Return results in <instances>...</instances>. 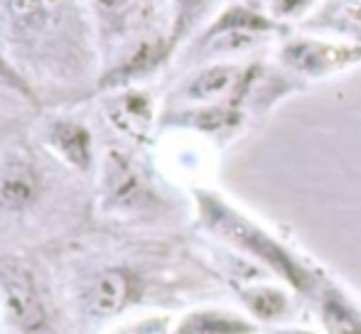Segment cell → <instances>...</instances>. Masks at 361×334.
<instances>
[{"label":"cell","mask_w":361,"mask_h":334,"mask_svg":"<svg viewBox=\"0 0 361 334\" xmlns=\"http://www.w3.org/2000/svg\"><path fill=\"white\" fill-rule=\"evenodd\" d=\"M0 18L10 35H76L79 0H0Z\"/></svg>","instance_id":"3957f363"},{"label":"cell","mask_w":361,"mask_h":334,"mask_svg":"<svg viewBox=\"0 0 361 334\" xmlns=\"http://www.w3.org/2000/svg\"><path fill=\"white\" fill-rule=\"evenodd\" d=\"M106 185L118 204H138L145 194V187L135 167L128 163L121 153H111L109 163H106Z\"/></svg>","instance_id":"9c48e42d"},{"label":"cell","mask_w":361,"mask_h":334,"mask_svg":"<svg viewBox=\"0 0 361 334\" xmlns=\"http://www.w3.org/2000/svg\"><path fill=\"white\" fill-rule=\"evenodd\" d=\"M5 295H8V307L13 320L25 332H35L44 325V307L39 300V292L35 287V280L25 268H8L3 271Z\"/></svg>","instance_id":"8992f818"},{"label":"cell","mask_w":361,"mask_h":334,"mask_svg":"<svg viewBox=\"0 0 361 334\" xmlns=\"http://www.w3.org/2000/svg\"><path fill=\"white\" fill-rule=\"evenodd\" d=\"M251 3H253V0H251Z\"/></svg>","instance_id":"9a60e30c"},{"label":"cell","mask_w":361,"mask_h":334,"mask_svg":"<svg viewBox=\"0 0 361 334\" xmlns=\"http://www.w3.org/2000/svg\"><path fill=\"white\" fill-rule=\"evenodd\" d=\"M248 72H251V67H241V64H209L187 79L182 94H185V99L197 101V104H212V101H219L233 91L243 89L248 82Z\"/></svg>","instance_id":"5b68a950"},{"label":"cell","mask_w":361,"mask_h":334,"mask_svg":"<svg viewBox=\"0 0 361 334\" xmlns=\"http://www.w3.org/2000/svg\"><path fill=\"white\" fill-rule=\"evenodd\" d=\"M281 62L293 74L305 79H324L361 62V42L327 37H290L281 47Z\"/></svg>","instance_id":"7a4b0ae2"},{"label":"cell","mask_w":361,"mask_h":334,"mask_svg":"<svg viewBox=\"0 0 361 334\" xmlns=\"http://www.w3.org/2000/svg\"><path fill=\"white\" fill-rule=\"evenodd\" d=\"M276 35H288V25L278 23L266 13V8H258L251 0H238L212 18L202 32L200 44L212 54H233L256 47L258 42Z\"/></svg>","instance_id":"6da1fadb"},{"label":"cell","mask_w":361,"mask_h":334,"mask_svg":"<svg viewBox=\"0 0 361 334\" xmlns=\"http://www.w3.org/2000/svg\"><path fill=\"white\" fill-rule=\"evenodd\" d=\"M319 0H266V13L276 18L278 23L288 25L290 20L302 18L307 10H312Z\"/></svg>","instance_id":"4fadbf2b"},{"label":"cell","mask_w":361,"mask_h":334,"mask_svg":"<svg viewBox=\"0 0 361 334\" xmlns=\"http://www.w3.org/2000/svg\"><path fill=\"white\" fill-rule=\"evenodd\" d=\"M39 192L37 172L20 158L0 160V206L10 211L27 209Z\"/></svg>","instance_id":"52a82bcc"},{"label":"cell","mask_w":361,"mask_h":334,"mask_svg":"<svg viewBox=\"0 0 361 334\" xmlns=\"http://www.w3.org/2000/svg\"><path fill=\"white\" fill-rule=\"evenodd\" d=\"M324 3L327 5L319 13V27L361 42V0H324Z\"/></svg>","instance_id":"8fae6325"},{"label":"cell","mask_w":361,"mask_h":334,"mask_svg":"<svg viewBox=\"0 0 361 334\" xmlns=\"http://www.w3.org/2000/svg\"><path fill=\"white\" fill-rule=\"evenodd\" d=\"M219 0H172V27L170 37H167V47L170 52L187 39L190 35H195L202 25L212 23Z\"/></svg>","instance_id":"ba28073f"},{"label":"cell","mask_w":361,"mask_h":334,"mask_svg":"<svg viewBox=\"0 0 361 334\" xmlns=\"http://www.w3.org/2000/svg\"><path fill=\"white\" fill-rule=\"evenodd\" d=\"M96 8V13H99L101 23L106 25V27H114V25H121L126 20V15H128L130 10V0H91Z\"/></svg>","instance_id":"5bb4252c"},{"label":"cell","mask_w":361,"mask_h":334,"mask_svg":"<svg viewBox=\"0 0 361 334\" xmlns=\"http://www.w3.org/2000/svg\"><path fill=\"white\" fill-rule=\"evenodd\" d=\"M130 295V278L123 271H106L91 290V310L96 315H114L126 305Z\"/></svg>","instance_id":"30bf717a"},{"label":"cell","mask_w":361,"mask_h":334,"mask_svg":"<svg viewBox=\"0 0 361 334\" xmlns=\"http://www.w3.org/2000/svg\"><path fill=\"white\" fill-rule=\"evenodd\" d=\"M204 209H207V214H209L212 224H214L224 236H228L233 244H238L241 249L256 253V256H261L263 261H268L271 266L281 268L288 278L298 280V278H295L298 276V271H295L293 261H290L286 253H283L281 246L273 244V241L268 239L261 229H256V226L248 224L243 216H238L236 211L226 209V206L219 204V202H214V199L204 202Z\"/></svg>","instance_id":"277c9868"},{"label":"cell","mask_w":361,"mask_h":334,"mask_svg":"<svg viewBox=\"0 0 361 334\" xmlns=\"http://www.w3.org/2000/svg\"><path fill=\"white\" fill-rule=\"evenodd\" d=\"M54 143L62 150V155L69 160L72 165L86 170L91 160V140L81 125L76 123H59L54 128Z\"/></svg>","instance_id":"7c38bea8"}]
</instances>
